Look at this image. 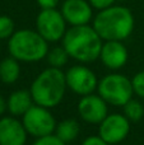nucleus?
<instances>
[{
  "mask_svg": "<svg viewBox=\"0 0 144 145\" xmlns=\"http://www.w3.org/2000/svg\"><path fill=\"white\" fill-rule=\"evenodd\" d=\"M92 25L103 41H124L134 29V15L128 8L112 5L99 10Z\"/></svg>",
  "mask_w": 144,
  "mask_h": 145,
  "instance_id": "obj_2",
  "label": "nucleus"
},
{
  "mask_svg": "<svg viewBox=\"0 0 144 145\" xmlns=\"http://www.w3.org/2000/svg\"><path fill=\"white\" fill-rule=\"evenodd\" d=\"M61 14L70 25H83L89 24L93 13L87 0H65L61 5Z\"/></svg>",
  "mask_w": 144,
  "mask_h": 145,
  "instance_id": "obj_11",
  "label": "nucleus"
},
{
  "mask_svg": "<svg viewBox=\"0 0 144 145\" xmlns=\"http://www.w3.org/2000/svg\"><path fill=\"white\" fill-rule=\"evenodd\" d=\"M69 57L70 56H69L68 51L64 48V46L51 48V50H48L47 55H46V59H47V63L50 64V66L59 69H61L64 65H66Z\"/></svg>",
  "mask_w": 144,
  "mask_h": 145,
  "instance_id": "obj_17",
  "label": "nucleus"
},
{
  "mask_svg": "<svg viewBox=\"0 0 144 145\" xmlns=\"http://www.w3.org/2000/svg\"><path fill=\"white\" fill-rule=\"evenodd\" d=\"M122 108H124V115L129 118L130 122H137V121L142 120L144 115V107L139 101L132 98L122 106Z\"/></svg>",
  "mask_w": 144,
  "mask_h": 145,
  "instance_id": "obj_18",
  "label": "nucleus"
},
{
  "mask_svg": "<svg viewBox=\"0 0 144 145\" xmlns=\"http://www.w3.org/2000/svg\"><path fill=\"white\" fill-rule=\"evenodd\" d=\"M27 130L22 121L15 117L0 120V145H26Z\"/></svg>",
  "mask_w": 144,
  "mask_h": 145,
  "instance_id": "obj_13",
  "label": "nucleus"
},
{
  "mask_svg": "<svg viewBox=\"0 0 144 145\" xmlns=\"http://www.w3.org/2000/svg\"><path fill=\"white\" fill-rule=\"evenodd\" d=\"M10 56L23 63H37L46 57L48 42L32 29H20L12 35L8 43Z\"/></svg>",
  "mask_w": 144,
  "mask_h": 145,
  "instance_id": "obj_4",
  "label": "nucleus"
},
{
  "mask_svg": "<svg viewBox=\"0 0 144 145\" xmlns=\"http://www.w3.org/2000/svg\"><path fill=\"white\" fill-rule=\"evenodd\" d=\"M36 31L47 42H58L66 32V20L56 8L41 9L36 18Z\"/></svg>",
  "mask_w": 144,
  "mask_h": 145,
  "instance_id": "obj_7",
  "label": "nucleus"
},
{
  "mask_svg": "<svg viewBox=\"0 0 144 145\" xmlns=\"http://www.w3.org/2000/svg\"><path fill=\"white\" fill-rule=\"evenodd\" d=\"M133 89H134V94L144 99V70L137 72L132 79Z\"/></svg>",
  "mask_w": 144,
  "mask_h": 145,
  "instance_id": "obj_20",
  "label": "nucleus"
},
{
  "mask_svg": "<svg viewBox=\"0 0 144 145\" xmlns=\"http://www.w3.org/2000/svg\"><path fill=\"white\" fill-rule=\"evenodd\" d=\"M63 46L69 56L83 64L99 59L103 40L96 32L93 25H71L63 37Z\"/></svg>",
  "mask_w": 144,
  "mask_h": 145,
  "instance_id": "obj_1",
  "label": "nucleus"
},
{
  "mask_svg": "<svg viewBox=\"0 0 144 145\" xmlns=\"http://www.w3.org/2000/svg\"><path fill=\"white\" fill-rule=\"evenodd\" d=\"M66 88L65 72L59 68L50 66L35 78L29 92L36 105L52 108L63 101Z\"/></svg>",
  "mask_w": 144,
  "mask_h": 145,
  "instance_id": "obj_3",
  "label": "nucleus"
},
{
  "mask_svg": "<svg viewBox=\"0 0 144 145\" xmlns=\"http://www.w3.org/2000/svg\"><path fill=\"white\" fill-rule=\"evenodd\" d=\"M33 105L29 90H15L7 99V110L13 116H23Z\"/></svg>",
  "mask_w": 144,
  "mask_h": 145,
  "instance_id": "obj_14",
  "label": "nucleus"
},
{
  "mask_svg": "<svg viewBox=\"0 0 144 145\" xmlns=\"http://www.w3.org/2000/svg\"><path fill=\"white\" fill-rule=\"evenodd\" d=\"M89 4L92 5V8L98 10H103L106 8H110L112 5H115L116 0H88Z\"/></svg>",
  "mask_w": 144,
  "mask_h": 145,
  "instance_id": "obj_22",
  "label": "nucleus"
},
{
  "mask_svg": "<svg viewBox=\"0 0 144 145\" xmlns=\"http://www.w3.org/2000/svg\"><path fill=\"white\" fill-rule=\"evenodd\" d=\"M97 92L109 105L116 107H122L134 94L132 79L117 72L107 74L102 78L98 82Z\"/></svg>",
  "mask_w": 144,
  "mask_h": 145,
  "instance_id": "obj_5",
  "label": "nucleus"
},
{
  "mask_svg": "<svg viewBox=\"0 0 144 145\" xmlns=\"http://www.w3.org/2000/svg\"><path fill=\"white\" fill-rule=\"evenodd\" d=\"M82 145H110V144L106 143V141L102 138H99L98 135H93V136H88L87 139H84Z\"/></svg>",
  "mask_w": 144,
  "mask_h": 145,
  "instance_id": "obj_23",
  "label": "nucleus"
},
{
  "mask_svg": "<svg viewBox=\"0 0 144 145\" xmlns=\"http://www.w3.org/2000/svg\"><path fill=\"white\" fill-rule=\"evenodd\" d=\"M20 65L19 60L10 56L0 63V80L5 84H13L19 79Z\"/></svg>",
  "mask_w": 144,
  "mask_h": 145,
  "instance_id": "obj_15",
  "label": "nucleus"
},
{
  "mask_svg": "<svg viewBox=\"0 0 144 145\" xmlns=\"http://www.w3.org/2000/svg\"><path fill=\"white\" fill-rule=\"evenodd\" d=\"M22 122L27 130L28 135L41 138L55 133L56 121L50 108L40 105H32V107L22 116Z\"/></svg>",
  "mask_w": 144,
  "mask_h": 145,
  "instance_id": "obj_6",
  "label": "nucleus"
},
{
  "mask_svg": "<svg viewBox=\"0 0 144 145\" xmlns=\"http://www.w3.org/2000/svg\"><path fill=\"white\" fill-rule=\"evenodd\" d=\"M37 4L41 9H54L58 7L59 0H37Z\"/></svg>",
  "mask_w": 144,
  "mask_h": 145,
  "instance_id": "obj_24",
  "label": "nucleus"
},
{
  "mask_svg": "<svg viewBox=\"0 0 144 145\" xmlns=\"http://www.w3.org/2000/svg\"><path fill=\"white\" fill-rule=\"evenodd\" d=\"M68 88L78 95H87L93 93L98 87V79L89 68L83 65H74L65 72Z\"/></svg>",
  "mask_w": 144,
  "mask_h": 145,
  "instance_id": "obj_9",
  "label": "nucleus"
},
{
  "mask_svg": "<svg viewBox=\"0 0 144 145\" xmlns=\"http://www.w3.org/2000/svg\"><path fill=\"white\" fill-rule=\"evenodd\" d=\"M5 110H7V101L3 98V95H0V115H3Z\"/></svg>",
  "mask_w": 144,
  "mask_h": 145,
  "instance_id": "obj_25",
  "label": "nucleus"
},
{
  "mask_svg": "<svg viewBox=\"0 0 144 145\" xmlns=\"http://www.w3.org/2000/svg\"><path fill=\"white\" fill-rule=\"evenodd\" d=\"M130 133V121L121 113H109L98 123V136L110 145L119 144Z\"/></svg>",
  "mask_w": 144,
  "mask_h": 145,
  "instance_id": "obj_8",
  "label": "nucleus"
},
{
  "mask_svg": "<svg viewBox=\"0 0 144 145\" xmlns=\"http://www.w3.org/2000/svg\"><path fill=\"white\" fill-rule=\"evenodd\" d=\"M79 133H81V126L75 120H63L59 123H56L55 127V135L60 138L65 143H70V141L75 140L78 138Z\"/></svg>",
  "mask_w": 144,
  "mask_h": 145,
  "instance_id": "obj_16",
  "label": "nucleus"
},
{
  "mask_svg": "<svg viewBox=\"0 0 144 145\" xmlns=\"http://www.w3.org/2000/svg\"><path fill=\"white\" fill-rule=\"evenodd\" d=\"M14 33V22L7 15H0V40L10 38Z\"/></svg>",
  "mask_w": 144,
  "mask_h": 145,
  "instance_id": "obj_19",
  "label": "nucleus"
},
{
  "mask_svg": "<svg viewBox=\"0 0 144 145\" xmlns=\"http://www.w3.org/2000/svg\"><path fill=\"white\" fill-rule=\"evenodd\" d=\"M109 103L99 94H87L79 99L78 102V113L82 120L88 123L102 122L105 117L109 115Z\"/></svg>",
  "mask_w": 144,
  "mask_h": 145,
  "instance_id": "obj_10",
  "label": "nucleus"
},
{
  "mask_svg": "<svg viewBox=\"0 0 144 145\" xmlns=\"http://www.w3.org/2000/svg\"><path fill=\"white\" fill-rule=\"evenodd\" d=\"M129 52L122 41H105L101 48L99 59L110 70H119L128 63Z\"/></svg>",
  "mask_w": 144,
  "mask_h": 145,
  "instance_id": "obj_12",
  "label": "nucleus"
},
{
  "mask_svg": "<svg viewBox=\"0 0 144 145\" xmlns=\"http://www.w3.org/2000/svg\"><path fill=\"white\" fill-rule=\"evenodd\" d=\"M33 145H66V143L61 140L60 138H58L55 134H50V135L37 138Z\"/></svg>",
  "mask_w": 144,
  "mask_h": 145,
  "instance_id": "obj_21",
  "label": "nucleus"
}]
</instances>
